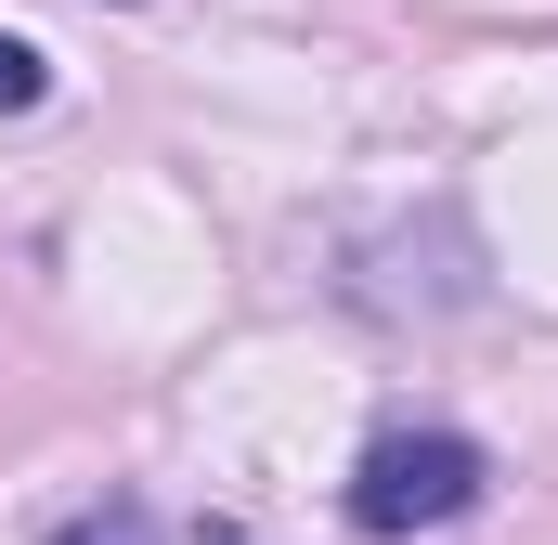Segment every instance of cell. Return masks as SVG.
Instances as JSON below:
<instances>
[{
    "label": "cell",
    "instance_id": "3957f363",
    "mask_svg": "<svg viewBox=\"0 0 558 545\" xmlns=\"http://www.w3.org/2000/svg\"><path fill=\"white\" fill-rule=\"evenodd\" d=\"M26 105H39V39L0 26V118H26Z\"/></svg>",
    "mask_w": 558,
    "mask_h": 545
},
{
    "label": "cell",
    "instance_id": "6da1fadb",
    "mask_svg": "<svg viewBox=\"0 0 558 545\" xmlns=\"http://www.w3.org/2000/svg\"><path fill=\"white\" fill-rule=\"evenodd\" d=\"M481 507V441L468 428H390V441H364V468H351V533L403 545V533H441V520H468Z\"/></svg>",
    "mask_w": 558,
    "mask_h": 545
},
{
    "label": "cell",
    "instance_id": "7a4b0ae2",
    "mask_svg": "<svg viewBox=\"0 0 558 545\" xmlns=\"http://www.w3.org/2000/svg\"><path fill=\"white\" fill-rule=\"evenodd\" d=\"M52 545H169V533H156V520H143L131 494H118V507H92V520H65Z\"/></svg>",
    "mask_w": 558,
    "mask_h": 545
}]
</instances>
